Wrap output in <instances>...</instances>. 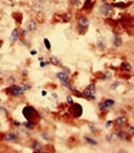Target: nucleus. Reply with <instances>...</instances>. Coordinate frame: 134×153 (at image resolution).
I'll return each instance as SVG.
<instances>
[{
    "mask_svg": "<svg viewBox=\"0 0 134 153\" xmlns=\"http://www.w3.org/2000/svg\"><path fill=\"white\" fill-rule=\"evenodd\" d=\"M53 98H57V94L56 93H53Z\"/></svg>",
    "mask_w": 134,
    "mask_h": 153,
    "instance_id": "nucleus-44",
    "label": "nucleus"
},
{
    "mask_svg": "<svg viewBox=\"0 0 134 153\" xmlns=\"http://www.w3.org/2000/svg\"><path fill=\"white\" fill-rule=\"evenodd\" d=\"M1 138L4 142H18L20 141V132L18 131H10V132H4L1 135Z\"/></svg>",
    "mask_w": 134,
    "mask_h": 153,
    "instance_id": "nucleus-6",
    "label": "nucleus"
},
{
    "mask_svg": "<svg viewBox=\"0 0 134 153\" xmlns=\"http://www.w3.org/2000/svg\"><path fill=\"white\" fill-rule=\"evenodd\" d=\"M43 43H44V47L46 48V50H51V44H50V41H49L48 38H44Z\"/></svg>",
    "mask_w": 134,
    "mask_h": 153,
    "instance_id": "nucleus-27",
    "label": "nucleus"
},
{
    "mask_svg": "<svg viewBox=\"0 0 134 153\" xmlns=\"http://www.w3.org/2000/svg\"><path fill=\"white\" fill-rule=\"evenodd\" d=\"M122 44H123V41H122V37L119 36V33H113V36H112V47L113 48H121Z\"/></svg>",
    "mask_w": 134,
    "mask_h": 153,
    "instance_id": "nucleus-13",
    "label": "nucleus"
},
{
    "mask_svg": "<svg viewBox=\"0 0 134 153\" xmlns=\"http://www.w3.org/2000/svg\"><path fill=\"white\" fill-rule=\"evenodd\" d=\"M96 48L100 49V50H105L107 48V43H106V38L104 36H100L99 38H97L96 41Z\"/></svg>",
    "mask_w": 134,
    "mask_h": 153,
    "instance_id": "nucleus-15",
    "label": "nucleus"
},
{
    "mask_svg": "<svg viewBox=\"0 0 134 153\" xmlns=\"http://www.w3.org/2000/svg\"><path fill=\"white\" fill-rule=\"evenodd\" d=\"M56 79H57L61 83H62V86H64L65 88H67L68 91L72 92L73 90H75V88H73V86H72V83H71V75L67 74V72H65L64 70L56 74Z\"/></svg>",
    "mask_w": 134,
    "mask_h": 153,
    "instance_id": "nucleus-2",
    "label": "nucleus"
},
{
    "mask_svg": "<svg viewBox=\"0 0 134 153\" xmlns=\"http://www.w3.org/2000/svg\"><path fill=\"white\" fill-rule=\"evenodd\" d=\"M22 87L24 88V91H29L31 88H32V86L29 83H22Z\"/></svg>",
    "mask_w": 134,
    "mask_h": 153,
    "instance_id": "nucleus-34",
    "label": "nucleus"
},
{
    "mask_svg": "<svg viewBox=\"0 0 134 153\" xmlns=\"http://www.w3.org/2000/svg\"><path fill=\"white\" fill-rule=\"evenodd\" d=\"M119 70L122 72H130L132 71V65L128 62V61H123V62H121V65H119Z\"/></svg>",
    "mask_w": 134,
    "mask_h": 153,
    "instance_id": "nucleus-17",
    "label": "nucleus"
},
{
    "mask_svg": "<svg viewBox=\"0 0 134 153\" xmlns=\"http://www.w3.org/2000/svg\"><path fill=\"white\" fill-rule=\"evenodd\" d=\"M68 3L73 6H81V0H68Z\"/></svg>",
    "mask_w": 134,
    "mask_h": 153,
    "instance_id": "nucleus-31",
    "label": "nucleus"
},
{
    "mask_svg": "<svg viewBox=\"0 0 134 153\" xmlns=\"http://www.w3.org/2000/svg\"><path fill=\"white\" fill-rule=\"evenodd\" d=\"M104 3H107V0H101V4H104Z\"/></svg>",
    "mask_w": 134,
    "mask_h": 153,
    "instance_id": "nucleus-45",
    "label": "nucleus"
},
{
    "mask_svg": "<svg viewBox=\"0 0 134 153\" xmlns=\"http://www.w3.org/2000/svg\"><path fill=\"white\" fill-rule=\"evenodd\" d=\"M37 28H38V22H37V21L31 20V21L27 23V30H28V32H33V31H35Z\"/></svg>",
    "mask_w": 134,
    "mask_h": 153,
    "instance_id": "nucleus-18",
    "label": "nucleus"
},
{
    "mask_svg": "<svg viewBox=\"0 0 134 153\" xmlns=\"http://www.w3.org/2000/svg\"><path fill=\"white\" fill-rule=\"evenodd\" d=\"M82 92H83V97L87 100H90V102L95 100V98H96V82H94V81L90 82Z\"/></svg>",
    "mask_w": 134,
    "mask_h": 153,
    "instance_id": "nucleus-4",
    "label": "nucleus"
},
{
    "mask_svg": "<svg viewBox=\"0 0 134 153\" xmlns=\"http://www.w3.org/2000/svg\"><path fill=\"white\" fill-rule=\"evenodd\" d=\"M128 125V118L122 115V117H118L115 119L113 121V126L116 127V129H121V127H126Z\"/></svg>",
    "mask_w": 134,
    "mask_h": 153,
    "instance_id": "nucleus-11",
    "label": "nucleus"
},
{
    "mask_svg": "<svg viewBox=\"0 0 134 153\" xmlns=\"http://www.w3.org/2000/svg\"><path fill=\"white\" fill-rule=\"evenodd\" d=\"M128 131L132 135V137L134 136V125H128Z\"/></svg>",
    "mask_w": 134,
    "mask_h": 153,
    "instance_id": "nucleus-33",
    "label": "nucleus"
},
{
    "mask_svg": "<svg viewBox=\"0 0 134 153\" xmlns=\"http://www.w3.org/2000/svg\"><path fill=\"white\" fill-rule=\"evenodd\" d=\"M51 1H56V0H51Z\"/></svg>",
    "mask_w": 134,
    "mask_h": 153,
    "instance_id": "nucleus-46",
    "label": "nucleus"
},
{
    "mask_svg": "<svg viewBox=\"0 0 134 153\" xmlns=\"http://www.w3.org/2000/svg\"><path fill=\"white\" fill-rule=\"evenodd\" d=\"M84 141L87 142L89 146H97V145H99V142H97L95 138L90 137V136H84Z\"/></svg>",
    "mask_w": 134,
    "mask_h": 153,
    "instance_id": "nucleus-21",
    "label": "nucleus"
},
{
    "mask_svg": "<svg viewBox=\"0 0 134 153\" xmlns=\"http://www.w3.org/2000/svg\"><path fill=\"white\" fill-rule=\"evenodd\" d=\"M27 32H28V30H27V28H26V30H21V36H22V37H26Z\"/></svg>",
    "mask_w": 134,
    "mask_h": 153,
    "instance_id": "nucleus-40",
    "label": "nucleus"
},
{
    "mask_svg": "<svg viewBox=\"0 0 134 153\" xmlns=\"http://www.w3.org/2000/svg\"><path fill=\"white\" fill-rule=\"evenodd\" d=\"M14 19L17 21V19H18V21H20V23H21V21H22V15L21 14H16V12H15V14H14Z\"/></svg>",
    "mask_w": 134,
    "mask_h": 153,
    "instance_id": "nucleus-36",
    "label": "nucleus"
},
{
    "mask_svg": "<svg viewBox=\"0 0 134 153\" xmlns=\"http://www.w3.org/2000/svg\"><path fill=\"white\" fill-rule=\"evenodd\" d=\"M1 111H3V114H4V115H9V113H10V111H9V109H6L4 105L1 107Z\"/></svg>",
    "mask_w": 134,
    "mask_h": 153,
    "instance_id": "nucleus-38",
    "label": "nucleus"
},
{
    "mask_svg": "<svg viewBox=\"0 0 134 153\" xmlns=\"http://www.w3.org/2000/svg\"><path fill=\"white\" fill-rule=\"evenodd\" d=\"M67 103H68L70 105L75 103V102H73V99H72V97H71V96H68V97H67Z\"/></svg>",
    "mask_w": 134,
    "mask_h": 153,
    "instance_id": "nucleus-39",
    "label": "nucleus"
},
{
    "mask_svg": "<svg viewBox=\"0 0 134 153\" xmlns=\"http://www.w3.org/2000/svg\"><path fill=\"white\" fill-rule=\"evenodd\" d=\"M46 94H48V92H46V91H42V96H43V97H45Z\"/></svg>",
    "mask_w": 134,
    "mask_h": 153,
    "instance_id": "nucleus-43",
    "label": "nucleus"
},
{
    "mask_svg": "<svg viewBox=\"0 0 134 153\" xmlns=\"http://www.w3.org/2000/svg\"><path fill=\"white\" fill-rule=\"evenodd\" d=\"M12 121V125H14L15 127H21L22 126V123H20L18 120H11Z\"/></svg>",
    "mask_w": 134,
    "mask_h": 153,
    "instance_id": "nucleus-32",
    "label": "nucleus"
},
{
    "mask_svg": "<svg viewBox=\"0 0 134 153\" xmlns=\"http://www.w3.org/2000/svg\"><path fill=\"white\" fill-rule=\"evenodd\" d=\"M117 138L122 142H130L132 141V135L129 134L128 130H124V127H121V129H117L116 131Z\"/></svg>",
    "mask_w": 134,
    "mask_h": 153,
    "instance_id": "nucleus-8",
    "label": "nucleus"
},
{
    "mask_svg": "<svg viewBox=\"0 0 134 153\" xmlns=\"http://www.w3.org/2000/svg\"><path fill=\"white\" fill-rule=\"evenodd\" d=\"M95 3H96V0H85L84 5L82 6V11H85V12L92 11L93 7L95 6Z\"/></svg>",
    "mask_w": 134,
    "mask_h": 153,
    "instance_id": "nucleus-14",
    "label": "nucleus"
},
{
    "mask_svg": "<svg viewBox=\"0 0 134 153\" xmlns=\"http://www.w3.org/2000/svg\"><path fill=\"white\" fill-rule=\"evenodd\" d=\"M119 85H121V81H115V82H112V85L110 86V90H111V91H115V90H117Z\"/></svg>",
    "mask_w": 134,
    "mask_h": 153,
    "instance_id": "nucleus-28",
    "label": "nucleus"
},
{
    "mask_svg": "<svg viewBox=\"0 0 134 153\" xmlns=\"http://www.w3.org/2000/svg\"><path fill=\"white\" fill-rule=\"evenodd\" d=\"M24 88L22 87V85H17V83H11L9 87L5 88V93L10 97L14 98H21L24 96Z\"/></svg>",
    "mask_w": 134,
    "mask_h": 153,
    "instance_id": "nucleus-1",
    "label": "nucleus"
},
{
    "mask_svg": "<svg viewBox=\"0 0 134 153\" xmlns=\"http://www.w3.org/2000/svg\"><path fill=\"white\" fill-rule=\"evenodd\" d=\"M29 148L33 152H45V147L43 146V143H40L38 140H32L29 142Z\"/></svg>",
    "mask_w": 134,
    "mask_h": 153,
    "instance_id": "nucleus-10",
    "label": "nucleus"
},
{
    "mask_svg": "<svg viewBox=\"0 0 134 153\" xmlns=\"http://www.w3.org/2000/svg\"><path fill=\"white\" fill-rule=\"evenodd\" d=\"M70 113H71V115L73 118L78 119V118H81L83 115V107L79 103H76V102H75L73 104L70 105Z\"/></svg>",
    "mask_w": 134,
    "mask_h": 153,
    "instance_id": "nucleus-9",
    "label": "nucleus"
},
{
    "mask_svg": "<svg viewBox=\"0 0 134 153\" xmlns=\"http://www.w3.org/2000/svg\"><path fill=\"white\" fill-rule=\"evenodd\" d=\"M27 75H28V71H26V70H24V71L22 72V76H23V77H26Z\"/></svg>",
    "mask_w": 134,
    "mask_h": 153,
    "instance_id": "nucleus-41",
    "label": "nucleus"
},
{
    "mask_svg": "<svg viewBox=\"0 0 134 153\" xmlns=\"http://www.w3.org/2000/svg\"><path fill=\"white\" fill-rule=\"evenodd\" d=\"M111 77H112V74L110 72V71H105V72H101V74L99 75V79H100L101 81H108Z\"/></svg>",
    "mask_w": 134,
    "mask_h": 153,
    "instance_id": "nucleus-20",
    "label": "nucleus"
},
{
    "mask_svg": "<svg viewBox=\"0 0 134 153\" xmlns=\"http://www.w3.org/2000/svg\"><path fill=\"white\" fill-rule=\"evenodd\" d=\"M88 126H89V130H90L93 134L97 132V129H96V126H95V124H94V123H89V124H88Z\"/></svg>",
    "mask_w": 134,
    "mask_h": 153,
    "instance_id": "nucleus-30",
    "label": "nucleus"
},
{
    "mask_svg": "<svg viewBox=\"0 0 134 153\" xmlns=\"http://www.w3.org/2000/svg\"><path fill=\"white\" fill-rule=\"evenodd\" d=\"M130 4H132V1H129V3H121V1H116V3H113V6H115V7H118V9H127Z\"/></svg>",
    "mask_w": 134,
    "mask_h": 153,
    "instance_id": "nucleus-23",
    "label": "nucleus"
},
{
    "mask_svg": "<svg viewBox=\"0 0 134 153\" xmlns=\"http://www.w3.org/2000/svg\"><path fill=\"white\" fill-rule=\"evenodd\" d=\"M105 138H106V141H107V142L112 143V142H115L116 140H117V135H116V132L113 131V132H110V134H107Z\"/></svg>",
    "mask_w": 134,
    "mask_h": 153,
    "instance_id": "nucleus-22",
    "label": "nucleus"
},
{
    "mask_svg": "<svg viewBox=\"0 0 134 153\" xmlns=\"http://www.w3.org/2000/svg\"><path fill=\"white\" fill-rule=\"evenodd\" d=\"M72 93H73V96H75V97H78V98H84V97H83V92H81V91L76 90V88L72 91Z\"/></svg>",
    "mask_w": 134,
    "mask_h": 153,
    "instance_id": "nucleus-29",
    "label": "nucleus"
},
{
    "mask_svg": "<svg viewBox=\"0 0 134 153\" xmlns=\"http://www.w3.org/2000/svg\"><path fill=\"white\" fill-rule=\"evenodd\" d=\"M113 125V121H111V120H107L106 123H105V127L106 129H110V127H111Z\"/></svg>",
    "mask_w": 134,
    "mask_h": 153,
    "instance_id": "nucleus-35",
    "label": "nucleus"
},
{
    "mask_svg": "<svg viewBox=\"0 0 134 153\" xmlns=\"http://www.w3.org/2000/svg\"><path fill=\"white\" fill-rule=\"evenodd\" d=\"M49 64H51L50 60H46V61H42L40 62V68H45L46 65H49Z\"/></svg>",
    "mask_w": 134,
    "mask_h": 153,
    "instance_id": "nucleus-37",
    "label": "nucleus"
},
{
    "mask_svg": "<svg viewBox=\"0 0 134 153\" xmlns=\"http://www.w3.org/2000/svg\"><path fill=\"white\" fill-rule=\"evenodd\" d=\"M37 54H38V53H37V50H32V52H31V55H37Z\"/></svg>",
    "mask_w": 134,
    "mask_h": 153,
    "instance_id": "nucleus-42",
    "label": "nucleus"
},
{
    "mask_svg": "<svg viewBox=\"0 0 134 153\" xmlns=\"http://www.w3.org/2000/svg\"><path fill=\"white\" fill-rule=\"evenodd\" d=\"M113 4H110V3H104L99 6V14L103 16V17H108L113 12Z\"/></svg>",
    "mask_w": 134,
    "mask_h": 153,
    "instance_id": "nucleus-7",
    "label": "nucleus"
},
{
    "mask_svg": "<svg viewBox=\"0 0 134 153\" xmlns=\"http://www.w3.org/2000/svg\"><path fill=\"white\" fill-rule=\"evenodd\" d=\"M49 60H50V62L53 64V65H55V66H62V64H61V61H60L55 55H51Z\"/></svg>",
    "mask_w": 134,
    "mask_h": 153,
    "instance_id": "nucleus-24",
    "label": "nucleus"
},
{
    "mask_svg": "<svg viewBox=\"0 0 134 153\" xmlns=\"http://www.w3.org/2000/svg\"><path fill=\"white\" fill-rule=\"evenodd\" d=\"M97 109H99V111H100V113H103V114H104V113H106V111L110 109V107L105 103L104 100H101V102H99V103H97Z\"/></svg>",
    "mask_w": 134,
    "mask_h": 153,
    "instance_id": "nucleus-19",
    "label": "nucleus"
},
{
    "mask_svg": "<svg viewBox=\"0 0 134 153\" xmlns=\"http://www.w3.org/2000/svg\"><path fill=\"white\" fill-rule=\"evenodd\" d=\"M37 124H38V120H26L24 123H22V126L26 127L27 130H32L37 126Z\"/></svg>",
    "mask_w": 134,
    "mask_h": 153,
    "instance_id": "nucleus-16",
    "label": "nucleus"
},
{
    "mask_svg": "<svg viewBox=\"0 0 134 153\" xmlns=\"http://www.w3.org/2000/svg\"><path fill=\"white\" fill-rule=\"evenodd\" d=\"M40 136H42V138L44 140V141H46V142H51V136L49 135L48 132H40Z\"/></svg>",
    "mask_w": 134,
    "mask_h": 153,
    "instance_id": "nucleus-26",
    "label": "nucleus"
},
{
    "mask_svg": "<svg viewBox=\"0 0 134 153\" xmlns=\"http://www.w3.org/2000/svg\"><path fill=\"white\" fill-rule=\"evenodd\" d=\"M104 102H105V103H106L110 108H112V107H115V105H116V100H115V99H112V98H105V99H104Z\"/></svg>",
    "mask_w": 134,
    "mask_h": 153,
    "instance_id": "nucleus-25",
    "label": "nucleus"
},
{
    "mask_svg": "<svg viewBox=\"0 0 134 153\" xmlns=\"http://www.w3.org/2000/svg\"><path fill=\"white\" fill-rule=\"evenodd\" d=\"M89 19L85 16V15H81L78 16V21H77V32L79 34H85V32L88 31L89 27Z\"/></svg>",
    "mask_w": 134,
    "mask_h": 153,
    "instance_id": "nucleus-5",
    "label": "nucleus"
},
{
    "mask_svg": "<svg viewBox=\"0 0 134 153\" xmlns=\"http://www.w3.org/2000/svg\"><path fill=\"white\" fill-rule=\"evenodd\" d=\"M22 115L26 120H38L40 118L38 110L32 105H26L22 109Z\"/></svg>",
    "mask_w": 134,
    "mask_h": 153,
    "instance_id": "nucleus-3",
    "label": "nucleus"
},
{
    "mask_svg": "<svg viewBox=\"0 0 134 153\" xmlns=\"http://www.w3.org/2000/svg\"><path fill=\"white\" fill-rule=\"evenodd\" d=\"M21 37H22L21 36V30L20 28H14L12 32H11V36H10V42L12 44H15V43H17L20 41Z\"/></svg>",
    "mask_w": 134,
    "mask_h": 153,
    "instance_id": "nucleus-12",
    "label": "nucleus"
}]
</instances>
